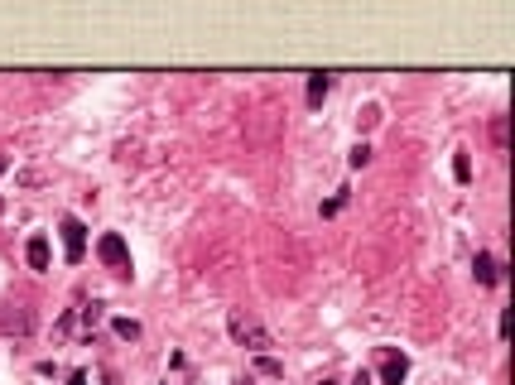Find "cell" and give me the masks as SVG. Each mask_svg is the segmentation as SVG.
Segmentation results:
<instances>
[{"label":"cell","mask_w":515,"mask_h":385,"mask_svg":"<svg viewBox=\"0 0 515 385\" xmlns=\"http://www.w3.org/2000/svg\"><path fill=\"white\" fill-rule=\"evenodd\" d=\"M352 385H371V381H366V371H361V376H356V381Z\"/></svg>","instance_id":"cell-13"},{"label":"cell","mask_w":515,"mask_h":385,"mask_svg":"<svg viewBox=\"0 0 515 385\" xmlns=\"http://www.w3.org/2000/svg\"><path fill=\"white\" fill-rule=\"evenodd\" d=\"M97 255H102V265H111V270H131V250H126V241L116 231H107L97 241Z\"/></svg>","instance_id":"cell-3"},{"label":"cell","mask_w":515,"mask_h":385,"mask_svg":"<svg viewBox=\"0 0 515 385\" xmlns=\"http://www.w3.org/2000/svg\"><path fill=\"white\" fill-rule=\"evenodd\" d=\"M318 385H332V381H318Z\"/></svg>","instance_id":"cell-15"},{"label":"cell","mask_w":515,"mask_h":385,"mask_svg":"<svg viewBox=\"0 0 515 385\" xmlns=\"http://www.w3.org/2000/svg\"><path fill=\"white\" fill-rule=\"evenodd\" d=\"M453 173H458V183H467V178H472V164H467V154H458V159H453Z\"/></svg>","instance_id":"cell-10"},{"label":"cell","mask_w":515,"mask_h":385,"mask_svg":"<svg viewBox=\"0 0 515 385\" xmlns=\"http://www.w3.org/2000/svg\"><path fill=\"white\" fill-rule=\"evenodd\" d=\"M68 385H87V371H73V376H68Z\"/></svg>","instance_id":"cell-12"},{"label":"cell","mask_w":515,"mask_h":385,"mask_svg":"<svg viewBox=\"0 0 515 385\" xmlns=\"http://www.w3.org/2000/svg\"><path fill=\"white\" fill-rule=\"evenodd\" d=\"M226 328H231V337L241 342V347H270V332L260 328V318L255 313H246V308H231V318H226Z\"/></svg>","instance_id":"cell-1"},{"label":"cell","mask_w":515,"mask_h":385,"mask_svg":"<svg viewBox=\"0 0 515 385\" xmlns=\"http://www.w3.org/2000/svg\"><path fill=\"white\" fill-rule=\"evenodd\" d=\"M472 275H477V284H496V279H501V265H496L491 255H477V260H472Z\"/></svg>","instance_id":"cell-7"},{"label":"cell","mask_w":515,"mask_h":385,"mask_svg":"<svg viewBox=\"0 0 515 385\" xmlns=\"http://www.w3.org/2000/svg\"><path fill=\"white\" fill-rule=\"evenodd\" d=\"M25 255H29V265H34V270H49V236H29Z\"/></svg>","instance_id":"cell-6"},{"label":"cell","mask_w":515,"mask_h":385,"mask_svg":"<svg viewBox=\"0 0 515 385\" xmlns=\"http://www.w3.org/2000/svg\"><path fill=\"white\" fill-rule=\"evenodd\" d=\"M409 376V361L400 357V352H385V361H380V381L385 385H400Z\"/></svg>","instance_id":"cell-5"},{"label":"cell","mask_w":515,"mask_h":385,"mask_svg":"<svg viewBox=\"0 0 515 385\" xmlns=\"http://www.w3.org/2000/svg\"><path fill=\"white\" fill-rule=\"evenodd\" d=\"M5 169H10V159H5V154H0V173H5Z\"/></svg>","instance_id":"cell-14"},{"label":"cell","mask_w":515,"mask_h":385,"mask_svg":"<svg viewBox=\"0 0 515 385\" xmlns=\"http://www.w3.org/2000/svg\"><path fill=\"white\" fill-rule=\"evenodd\" d=\"M63 260L68 265H82V255H87V226H82L78 217H63Z\"/></svg>","instance_id":"cell-2"},{"label":"cell","mask_w":515,"mask_h":385,"mask_svg":"<svg viewBox=\"0 0 515 385\" xmlns=\"http://www.w3.org/2000/svg\"><path fill=\"white\" fill-rule=\"evenodd\" d=\"M327 92H332V78H327V73H313V78H308V106H323Z\"/></svg>","instance_id":"cell-8"},{"label":"cell","mask_w":515,"mask_h":385,"mask_svg":"<svg viewBox=\"0 0 515 385\" xmlns=\"http://www.w3.org/2000/svg\"><path fill=\"white\" fill-rule=\"evenodd\" d=\"M111 328H116V337H126V342H135V337H140V323H135V318H116Z\"/></svg>","instance_id":"cell-9"},{"label":"cell","mask_w":515,"mask_h":385,"mask_svg":"<svg viewBox=\"0 0 515 385\" xmlns=\"http://www.w3.org/2000/svg\"><path fill=\"white\" fill-rule=\"evenodd\" d=\"M366 159H371V149H366V145H356V149H352V169H361Z\"/></svg>","instance_id":"cell-11"},{"label":"cell","mask_w":515,"mask_h":385,"mask_svg":"<svg viewBox=\"0 0 515 385\" xmlns=\"http://www.w3.org/2000/svg\"><path fill=\"white\" fill-rule=\"evenodd\" d=\"M34 328V313H29L25 303H0V332H25Z\"/></svg>","instance_id":"cell-4"}]
</instances>
